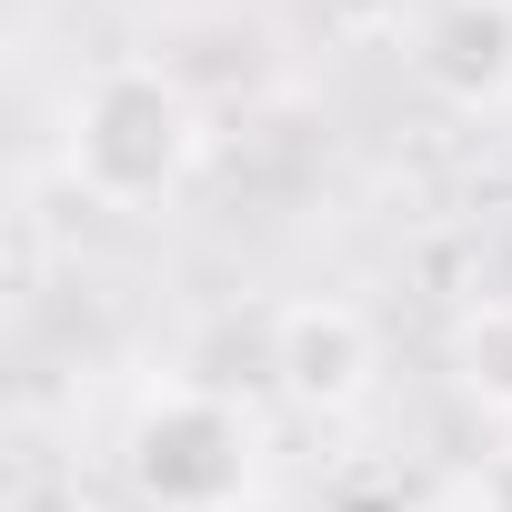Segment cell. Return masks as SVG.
<instances>
[{"instance_id": "5", "label": "cell", "mask_w": 512, "mask_h": 512, "mask_svg": "<svg viewBox=\"0 0 512 512\" xmlns=\"http://www.w3.org/2000/svg\"><path fill=\"white\" fill-rule=\"evenodd\" d=\"M462 382H472L482 402L512 412V302H492V312L462 322Z\"/></svg>"}, {"instance_id": "6", "label": "cell", "mask_w": 512, "mask_h": 512, "mask_svg": "<svg viewBox=\"0 0 512 512\" xmlns=\"http://www.w3.org/2000/svg\"><path fill=\"white\" fill-rule=\"evenodd\" d=\"M332 11H342V21H382V11H392V0H332Z\"/></svg>"}, {"instance_id": "3", "label": "cell", "mask_w": 512, "mask_h": 512, "mask_svg": "<svg viewBox=\"0 0 512 512\" xmlns=\"http://www.w3.org/2000/svg\"><path fill=\"white\" fill-rule=\"evenodd\" d=\"M272 372H282L302 402H352L362 372H372L362 312H342V302H292V312L272 322Z\"/></svg>"}, {"instance_id": "7", "label": "cell", "mask_w": 512, "mask_h": 512, "mask_svg": "<svg viewBox=\"0 0 512 512\" xmlns=\"http://www.w3.org/2000/svg\"><path fill=\"white\" fill-rule=\"evenodd\" d=\"M492 512H512V462H502V472H492Z\"/></svg>"}, {"instance_id": "1", "label": "cell", "mask_w": 512, "mask_h": 512, "mask_svg": "<svg viewBox=\"0 0 512 512\" xmlns=\"http://www.w3.org/2000/svg\"><path fill=\"white\" fill-rule=\"evenodd\" d=\"M181 161H191V101H181V81H161L141 61L101 71L91 101H81V121H71L81 191L91 201H151V191L181 181Z\"/></svg>"}, {"instance_id": "4", "label": "cell", "mask_w": 512, "mask_h": 512, "mask_svg": "<svg viewBox=\"0 0 512 512\" xmlns=\"http://www.w3.org/2000/svg\"><path fill=\"white\" fill-rule=\"evenodd\" d=\"M422 71L452 101H502L512 91V0H442L422 31Z\"/></svg>"}, {"instance_id": "2", "label": "cell", "mask_w": 512, "mask_h": 512, "mask_svg": "<svg viewBox=\"0 0 512 512\" xmlns=\"http://www.w3.org/2000/svg\"><path fill=\"white\" fill-rule=\"evenodd\" d=\"M131 472H141V492H151L161 512H221V502L241 492L251 452H241V422H231L211 392H171V402L141 412Z\"/></svg>"}]
</instances>
